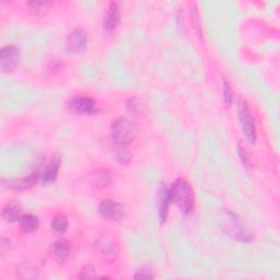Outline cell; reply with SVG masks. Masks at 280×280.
Here are the masks:
<instances>
[{"label":"cell","instance_id":"cell-3","mask_svg":"<svg viewBox=\"0 0 280 280\" xmlns=\"http://www.w3.org/2000/svg\"><path fill=\"white\" fill-rule=\"evenodd\" d=\"M137 127L126 117H118L111 126V136L114 144L128 146L135 139Z\"/></svg>","mask_w":280,"mask_h":280},{"label":"cell","instance_id":"cell-4","mask_svg":"<svg viewBox=\"0 0 280 280\" xmlns=\"http://www.w3.org/2000/svg\"><path fill=\"white\" fill-rule=\"evenodd\" d=\"M237 116H239L240 124L244 137L251 144H254L256 140V127L253 114H252L249 104L243 99H240L236 104Z\"/></svg>","mask_w":280,"mask_h":280},{"label":"cell","instance_id":"cell-6","mask_svg":"<svg viewBox=\"0 0 280 280\" xmlns=\"http://www.w3.org/2000/svg\"><path fill=\"white\" fill-rule=\"evenodd\" d=\"M20 60V51L13 45L4 46L0 50V69L3 73H11L17 68Z\"/></svg>","mask_w":280,"mask_h":280},{"label":"cell","instance_id":"cell-20","mask_svg":"<svg viewBox=\"0 0 280 280\" xmlns=\"http://www.w3.org/2000/svg\"><path fill=\"white\" fill-rule=\"evenodd\" d=\"M126 109H127V112L132 116L139 117L144 114V105L137 99L129 100L127 104H126Z\"/></svg>","mask_w":280,"mask_h":280},{"label":"cell","instance_id":"cell-22","mask_svg":"<svg viewBox=\"0 0 280 280\" xmlns=\"http://www.w3.org/2000/svg\"><path fill=\"white\" fill-rule=\"evenodd\" d=\"M80 279H94L96 278V274H95V269L93 266L91 265H87L83 267L80 271L79 275Z\"/></svg>","mask_w":280,"mask_h":280},{"label":"cell","instance_id":"cell-17","mask_svg":"<svg viewBox=\"0 0 280 280\" xmlns=\"http://www.w3.org/2000/svg\"><path fill=\"white\" fill-rule=\"evenodd\" d=\"M113 157L118 163L122 165H127L131 159V153L128 150L127 146L114 144L113 149Z\"/></svg>","mask_w":280,"mask_h":280},{"label":"cell","instance_id":"cell-7","mask_svg":"<svg viewBox=\"0 0 280 280\" xmlns=\"http://www.w3.org/2000/svg\"><path fill=\"white\" fill-rule=\"evenodd\" d=\"M99 213L105 220L117 222L125 217V209L120 202L112 199L103 200L99 206Z\"/></svg>","mask_w":280,"mask_h":280},{"label":"cell","instance_id":"cell-14","mask_svg":"<svg viewBox=\"0 0 280 280\" xmlns=\"http://www.w3.org/2000/svg\"><path fill=\"white\" fill-rule=\"evenodd\" d=\"M19 226L21 230L24 231L26 233H32L37 230L40 226V221L38 219L37 216H34L32 214H25V215H21V217L18 220Z\"/></svg>","mask_w":280,"mask_h":280},{"label":"cell","instance_id":"cell-15","mask_svg":"<svg viewBox=\"0 0 280 280\" xmlns=\"http://www.w3.org/2000/svg\"><path fill=\"white\" fill-rule=\"evenodd\" d=\"M60 169V159L55 157L51 160V162L48 163L45 167V171L43 172V182L45 184L52 183L56 180L58 175Z\"/></svg>","mask_w":280,"mask_h":280},{"label":"cell","instance_id":"cell-18","mask_svg":"<svg viewBox=\"0 0 280 280\" xmlns=\"http://www.w3.org/2000/svg\"><path fill=\"white\" fill-rule=\"evenodd\" d=\"M68 228V218L65 215L55 216L51 221V229L56 234H62Z\"/></svg>","mask_w":280,"mask_h":280},{"label":"cell","instance_id":"cell-25","mask_svg":"<svg viewBox=\"0 0 280 280\" xmlns=\"http://www.w3.org/2000/svg\"><path fill=\"white\" fill-rule=\"evenodd\" d=\"M135 278L136 279H151V278H153V275H152V271L149 270L148 268H142L136 272Z\"/></svg>","mask_w":280,"mask_h":280},{"label":"cell","instance_id":"cell-26","mask_svg":"<svg viewBox=\"0 0 280 280\" xmlns=\"http://www.w3.org/2000/svg\"><path fill=\"white\" fill-rule=\"evenodd\" d=\"M239 153H240V156H241V159L243 161V163L245 165H249L250 164V156H249V153L248 151L245 150L244 147H242V145L240 144L239 145Z\"/></svg>","mask_w":280,"mask_h":280},{"label":"cell","instance_id":"cell-5","mask_svg":"<svg viewBox=\"0 0 280 280\" xmlns=\"http://www.w3.org/2000/svg\"><path fill=\"white\" fill-rule=\"evenodd\" d=\"M69 109L77 114L94 115L100 112L97 103L87 96H76L69 101Z\"/></svg>","mask_w":280,"mask_h":280},{"label":"cell","instance_id":"cell-24","mask_svg":"<svg viewBox=\"0 0 280 280\" xmlns=\"http://www.w3.org/2000/svg\"><path fill=\"white\" fill-rule=\"evenodd\" d=\"M19 271L17 272H24L25 277L24 279H34V278H38V271L37 269H34V268H31L30 266H21V267H19L18 269Z\"/></svg>","mask_w":280,"mask_h":280},{"label":"cell","instance_id":"cell-1","mask_svg":"<svg viewBox=\"0 0 280 280\" xmlns=\"http://www.w3.org/2000/svg\"><path fill=\"white\" fill-rule=\"evenodd\" d=\"M171 200L184 215L191 214L195 207V196L191 184L184 179H177L170 188Z\"/></svg>","mask_w":280,"mask_h":280},{"label":"cell","instance_id":"cell-11","mask_svg":"<svg viewBox=\"0 0 280 280\" xmlns=\"http://www.w3.org/2000/svg\"><path fill=\"white\" fill-rule=\"evenodd\" d=\"M51 256L55 262L64 264L70 254V243L66 239L56 240L51 247Z\"/></svg>","mask_w":280,"mask_h":280},{"label":"cell","instance_id":"cell-27","mask_svg":"<svg viewBox=\"0 0 280 280\" xmlns=\"http://www.w3.org/2000/svg\"><path fill=\"white\" fill-rule=\"evenodd\" d=\"M2 245H0V251H2V254L4 255L6 253V250L9 249L8 245H10V242L9 240L7 239H2V243H0Z\"/></svg>","mask_w":280,"mask_h":280},{"label":"cell","instance_id":"cell-13","mask_svg":"<svg viewBox=\"0 0 280 280\" xmlns=\"http://www.w3.org/2000/svg\"><path fill=\"white\" fill-rule=\"evenodd\" d=\"M97 251L107 260H115L118 255V248L115 243L110 240H100L97 242Z\"/></svg>","mask_w":280,"mask_h":280},{"label":"cell","instance_id":"cell-19","mask_svg":"<svg viewBox=\"0 0 280 280\" xmlns=\"http://www.w3.org/2000/svg\"><path fill=\"white\" fill-rule=\"evenodd\" d=\"M111 182V175L105 170H96L92 175V184L96 188L107 187Z\"/></svg>","mask_w":280,"mask_h":280},{"label":"cell","instance_id":"cell-12","mask_svg":"<svg viewBox=\"0 0 280 280\" xmlns=\"http://www.w3.org/2000/svg\"><path fill=\"white\" fill-rule=\"evenodd\" d=\"M118 22H120V8H118V5L116 3H111L108 7L107 13H105L103 23L104 31L110 33L115 30Z\"/></svg>","mask_w":280,"mask_h":280},{"label":"cell","instance_id":"cell-23","mask_svg":"<svg viewBox=\"0 0 280 280\" xmlns=\"http://www.w3.org/2000/svg\"><path fill=\"white\" fill-rule=\"evenodd\" d=\"M47 7V4L44 2H30L29 3V10L34 13V15H38V13L43 11Z\"/></svg>","mask_w":280,"mask_h":280},{"label":"cell","instance_id":"cell-2","mask_svg":"<svg viewBox=\"0 0 280 280\" xmlns=\"http://www.w3.org/2000/svg\"><path fill=\"white\" fill-rule=\"evenodd\" d=\"M222 230L231 239L239 242H251L253 240V232L247 227L244 221L234 213L225 212L222 215Z\"/></svg>","mask_w":280,"mask_h":280},{"label":"cell","instance_id":"cell-8","mask_svg":"<svg viewBox=\"0 0 280 280\" xmlns=\"http://www.w3.org/2000/svg\"><path fill=\"white\" fill-rule=\"evenodd\" d=\"M171 202L172 200H171L170 188H167L165 184L161 183L157 190V208H158V216H159V220L161 225H163V223L166 221Z\"/></svg>","mask_w":280,"mask_h":280},{"label":"cell","instance_id":"cell-10","mask_svg":"<svg viewBox=\"0 0 280 280\" xmlns=\"http://www.w3.org/2000/svg\"><path fill=\"white\" fill-rule=\"evenodd\" d=\"M40 178L39 172H33L30 175L20 179H10V180H3L4 186L8 187L9 190H12L15 192H24L31 188L37 184V182Z\"/></svg>","mask_w":280,"mask_h":280},{"label":"cell","instance_id":"cell-21","mask_svg":"<svg viewBox=\"0 0 280 280\" xmlns=\"http://www.w3.org/2000/svg\"><path fill=\"white\" fill-rule=\"evenodd\" d=\"M233 91L232 87H231L230 82L228 80L223 81V100H225L226 107H230L233 102Z\"/></svg>","mask_w":280,"mask_h":280},{"label":"cell","instance_id":"cell-16","mask_svg":"<svg viewBox=\"0 0 280 280\" xmlns=\"http://www.w3.org/2000/svg\"><path fill=\"white\" fill-rule=\"evenodd\" d=\"M21 217V207L15 201L7 204L3 209V218L7 222H15Z\"/></svg>","mask_w":280,"mask_h":280},{"label":"cell","instance_id":"cell-9","mask_svg":"<svg viewBox=\"0 0 280 280\" xmlns=\"http://www.w3.org/2000/svg\"><path fill=\"white\" fill-rule=\"evenodd\" d=\"M87 45V34L80 27H77L74 31L69 33L67 42H66V50L70 54H80L85 51Z\"/></svg>","mask_w":280,"mask_h":280}]
</instances>
